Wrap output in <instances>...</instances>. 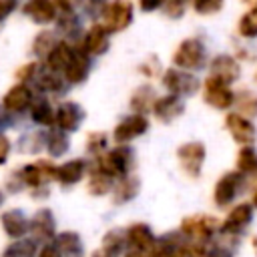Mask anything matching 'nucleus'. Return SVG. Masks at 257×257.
Here are the masks:
<instances>
[{
    "label": "nucleus",
    "instance_id": "1",
    "mask_svg": "<svg viewBox=\"0 0 257 257\" xmlns=\"http://www.w3.org/2000/svg\"><path fill=\"white\" fill-rule=\"evenodd\" d=\"M135 165H137L135 151L128 145H116L112 149H106L102 155L92 157V163H88V167L100 169V171L108 173L112 179H116V181L126 177V175H131Z\"/></svg>",
    "mask_w": 257,
    "mask_h": 257
},
{
    "label": "nucleus",
    "instance_id": "2",
    "mask_svg": "<svg viewBox=\"0 0 257 257\" xmlns=\"http://www.w3.org/2000/svg\"><path fill=\"white\" fill-rule=\"evenodd\" d=\"M173 64L183 70L197 72L207 64V48L201 38H185L173 52Z\"/></svg>",
    "mask_w": 257,
    "mask_h": 257
},
{
    "label": "nucleus",
    "instance_id": "3",
    "mask_svg": "<svg viewBox=\"0 0 257 257\" xmlns=\"http://www.w3.org/2000/svg\"><path fill=\"white\" fill-rule=\"evenodd\" d=\"M133 18H135L133 0H110L104 6L100 24L106 28L108 34H116V32L126 30L133 24Z\"/></svg>",
    "mask_w": 257,
    "mask_h": 257
},
{
    "label": "nucleus",
    "instance_id": "4",
    "mask_svg": "<svg viewBox=\"0 0 257 257\" xmlns=\"http://www.w3.org/2000/svg\"><path fill=\"white\" fill-rule=\"evenodd\" d=\"M253 221V203H237L225 217V221L219 225L217 235L229 241H235L245 233V229Z\"/></svg>",
    "mask_w": 257,
    "mask_h": 257
},
{
    "label": "nucleus",
    "instance_id": "5",
    "mask_svg": "<svg viewBox=\"0 0 257 257\" xmlns=\"http://www.w3.org/2000/svg\"><path fill=\"white\" fill-rule=\"evenodd\" d=\"M219 221L217 217L213 215H191V217H185L181 221V227H179V233L189 239V241H199V243H209L217 231H219Z\"/></svg>",
    "mask_w": 257,
    "mask_h": 257
},
{
    "label": "nucleus",
    "instance_id": "6",
    "mask_svg": "<svg viewBox=\"0 0 257 257\" xmlns=\"http://www.w3.org/2000/svg\"><path fill=\"white\" fill-rule=\"evenodd\" d=\"M161 82L163 86L167 88V92H173V94H179V96H193L197 94V90L201 88V80L197 78L195 72L191 70H183V68H169V70H163V76H161Z\"/></svg>",
    "mask_w": 257,
    "mask_h": 257
},
{
    "label": "nucleus",
    "instance_id": "7",
    "mask_svg": "<svg viewBox=\"0 0 257 257\" xmlns=\"http://www.w3.org/2000/svg\"><path fill=\"white\" fill-rule=\"evenodd\" d=\"M245 187V175L239 171H227L223 173L213 189V201L219 209H225L229 205H233V201L239 197V193Z\"/></svg>",
    "mask_w": 257,
    "mask_h": 257
},
{
    "label": "nucleus",
    "instance_id": "8",
    "mask_svg": "<svg viewBox=\"0 0 257 257\" xmlns=\"http://www.w3.org/2000/svg\"><path fill=\"white\" fill-rule=\"evenodd\" d=\"M203 100L217 110H229L235 102V92L231 90V84L215 78V76H207L203 80Z\"/></svg>",
    "mask_w": 257,
    "mask_h": 257
},
{
    "label": "nucleus",
    "instance_id": "9",
    "mask_svg": "<svg viewBox=\"0 0 257 257\" xmlns=\"http://www.w3.org/2000/svg\"><path fill=\"white\" fill-rule=\"evenodd\" d=\"M205 157H207V149L201 141H189V143H183L177 149V159L181 163V169L191 179L201 177Z\"/></svg>",
    "mask_w": 257,
    "mask_h": 257
},
{
    "label": "nucleus",
    "instance_id": "10",
    "mask_svg": "<svg viewBox=\"0 0 257 257\" xmlns=\"http://www.w3.org/2000/svg\"><path fill=\"white\" fill-rule=\"evenodd\" d=\"M149 131V118L147 114L141 112H131L124 118H120L112 131V139L116 141V145H128L131 141L143 137Z\"/></svg>",
    "mask_w": 257,
    "mask_h": 257
},
{
    "label": "nucleus",
    "instance_id": "11",
    "mask_svg": "<svg viewBox=\"0 0 257 257\" xmlns=\"http://www.w3.org/2000/svg\"><path fill=\"white\" fill-rule=\"evenodd\" d=\"M225 128L239 145H253L257 139V126L249 116H243L241 112H227L225 116Z\"/></svg>",
    "mask_w": 257,
    "mask_h": 257
},
{
    "label": "nucleus",
    "instance_id": "12",
    "mask_svg": "<svg viewBox=\"0 0 257 257\" xmlns=\"http://www.w3.org/2000/svg\"><path fill=\"white\" fill-rule=\"evenodd\" d=\"M110 34L106 32V28L100 22H94L92 26H88L86 32H82L80 40L74 42L78 44L88 56H102L108 48H110Z\"/></svg>",
    "mask_w": 257,
    "mask_h": 257
},
{
    "label": "nucleus",
    "instance_id": "13",
    "mask_svg": "<svg viewBox=\"0 0 257 257\" xmlns=\"http://www.w3.org/2000/svg\"><path fill=\"white\" fill-rule=\"evenodd\" d=\"M90 58H92V56H88L78 44H74L72 56H70L66 68L62 70V76H64V80L68 82V86L82 84V82L88 78V74H90V66H92Z\"/></svg>",
    "mask_w": 257,
    "mask_h": 257
},
{
    "label": "nucleus",
    "instance_id": "14",
    "mask_svg": "<svg viewBox=\"0 0 257 257\" xmlns=\"http://www.w3.org/2000/svg\"><path fill=\"white\" fill-rule=\"evenodd\" d=\"M84 120V108L74 100H62L54 112V126L64 133H76Z\"/></svg>",
    "mask_w": 257,
    "mask_h": 257
},
{
    "label": "nucleus",
    "instance_id": "15",
    "mask_svg": "<svg viewBox=\"0 0 257 257\" xmlns=\"http://www.w3.org/2000/svg\"><path fill=\"white\" fill-rule=\"evenodd\" d=\"M32 102H34V92L28 82H16L14 86L8 88V92L2 98V106L10 110L14 116L30 110Z\"/></svg>",
    "mask_w": 257,
    "mask_h": 257
},
{
    "label": "nucleus",
    "instance_id": "16",
    "mask_svg": "<svg viewBox=\"0 0 257 257\" xmlns=\"http://www.w3.org/2000/svg\"><path fill=\"white\" fill-rule=\"evenodd\" d=\"M30 233L34 241H54L56 239V219L52 209L42 207L30 217Z\"/></svg>",
    "mask_w": 257,
    "mask_h": 257
},
{
    "label": "nucleus",
    "instance_id": "17",
    "mask_svg": "<svg viewBox=\"0 0 257 257\" xmlns=\"http://www.w3.org/2000/svg\"><path fill=\"white\" fill-rule=\"evenodd\" d=\"M209 72H211V76H215L227 84H233L241 76V64L231 54H217L209 62Z\"/></svg>",
    "mask_w": 257,
    "mask_h": 257
},
{
    "label": "nucleus",
    "instance_id": "18",
    "mask_svg": "<svg viewBox=\"0 0 257 257\" xmlns=\"http://www.w3.org/2000/svg\"><path fill=\"white\" fill-rule=\"evenodd\" d=\"M0 225L2 231L6 233V237L14 239H22L26 237V233H30V219L26 217V213L22 209H8L0 215Z\"/></svg>",
    "mask_w": 257,
    "mask_h": 257
},
{
    "label": "nucleus",
    "instance_id": "19",
    "mask_svg": "<svg viewBox=\"0 0 257 257\" xmlns=\"http://www.w3.org/2000/svg\"><path fill=\"white\" fill-rule=\"evenodd\" d=\"M20 10L26 18H30L38 26L52 24L58 16V8L52 0H28V2H24V6Z\"/></svg>",
    "mask_w": 257,
    "mask_h": 257
},
{
    "label": "nucleus",
    "instance_id": "20",
    "mask_svg": "<svg viewBox=\"0 0 257 257\" xmlns=\"http://www.w3.org/2000/svg\"><path fill=\"white\" fill-rule=\"evenodd\" d=\"M36 88H38V92H42V94H52V96H62L68 88V82L64 80V76L60 74V72H56V70H50V68H46L44 64L40 66V70H38V74H36V78H34V82H32Z\"/></svg>",
    "mask_w": 257,
    "mask_h": 257
},
{
    "label": "nucleus",
    "instance_id": "21",
    "mask_svg": "<svg viewBox=\"0 0 257 257\" xmlns=\"http://www.w3.org/2000/svg\"><path fill=\"white\" fill-rule=\"evenodd\" d=\"M183 112H185V100H183V96L173 94V92L157 96L155 106H153V114L161 122H171V120L179 118Z\"/></svg>",
    "mask_w": 257,
    "mask_h": 257
},
{
    "label": "nucleus",
    "instance_id": "22",
    "mask_svg": "<svg viewBox=\"0 0 257 257\" xmlns=\"http://www.w3.org/2000/svg\"><path fill=\"white\" fill-rule=\"evenodd\" d=\"M124 235H126V245H128V249L143 251V253H149L151 247H153L155 241H157V237H155L151 225H149V223H143V221L128 225V227L124 229Z\"/></svg>",
    "mask_w": 257,
    "mask_h": 257
},
{
    "label": "nucleus",
    "instance_id": "23",
    "mask_svg": "<svg viewBox=\"0 0 257 257\" xmlns=\"http://www.w3.org/2000/svg\"><path fill=\"white\" fill-rule=\"evenodd\" d=\"M86 171H88V163L84 159H70V161H64L62 165H58L56 181L62 187H72L82 181Z\"/></svg>",
    "mask_w": 257,
    "mask_h": 257
},
{
    "label": "nucleus",
    "instance_id": "24",
    "mask_svg": "<svg viewBox=\"0 0 257 257\" xmlns=\"http://www.w3.org/2000/svg\"><path fill=\"white\" fill-rule=\"evenodd\" d=\"M72 50H74V44H72L70 40L62 38V40H58V42L54 44V48L46 54V58L42 60V64H44L46 68L56 70V72L62 74V70L66 68V64H68V60H70V56H72Z\"/></svg>",
    "mask_w": 257,
    "mask_h": 257
},
{
    "label": "nucleus",
    "instance_id": "25",
    "mask_svg": "<svg viewBox=\"0 0 257 257\" xmlns=\"http://www.w3.org/2000/svg\"><path fill=\"white\" fill-rule=\"evenodd\" d=\"M141 191V181L139 177L135 175H126L122 179H118L114 183V189H112V203L114 205H126L131 203Z\"/></svg>",
    "mask_w": 257,
    "mask_h": 257
},
{
    "label": "nucleus",
    "instance_id": "26",
    "mask_svg": "<svg viewBox=\"0 0 257 257\" xmlns=\"http://www.w3.org/2000/svg\"><path fill=\"white\" fill-rule=\"evenodd\" d=\"M14 173L18 175V179H20L22 185H24V189H28V191L44 189V187H48V183H50V181L44 177V173H42V169L38 167V163H28V165H24V167H18Z\"/></svg>",
    "mask_w": 257,
    "mask_h": 257
},
{
    "label": "nucleus",
    "instance_id": "27",
    "mask_svg": "<svg viewBox=\"0 0 257 257\" xmlns=\"http://www.w3.org/2000/svg\"><path fill=\"white\" fill-rule=\"evenodd\" d=\"M114 181L108 173L100 171V169H94V167H88V183H86V191L94 197H104L108 193H112L114 189Z\"/></svg>",
    "mask_w": 257,
    "mask_h": 257
},
{
    "label": "nucleus",
    "instance_id": "28",
    "mask_svg": "<svg viewBox=\"0 0 257 257\" xmlns=\"http://www.w3.org/2000/svg\"><path fill=\"white\" fill-rule=\"evenodd\" d=\"M56 30L66 38V40H80V18L76 14V10H64V12H58L56 16Z\"/></svg>",
    "mask_w": 257,
    "mask_h": 257
},
{
    "label": "nucleus",
    "instance_id": "29",
    "mask_svg": "<svg viewBox=\"0 0 257 257\" xmlns=\"http://www.w3.org/2000/svg\"><path fill=\"white\" fill-rule=\"evenodd\" d=\"M54 106L52 102L40 94V96H34V102L30 106V118L34 124L38 126H54Z\"/></svg>",
    "mask_w": 257,
    "mask_h": 257
},
{
    "label": "nucleus",
    "instance_id": "30",
    "mask_svg": "<svg viewBox=\"0 0 257 257\" xmlns=\"http://www.w3.org/2000/svg\"><path fill=\"white\" fill-rule=\"evenodd\" d=\"M54 241L64 257H84V243L76 231H62Z\"/></svg>",
    "mask_w": 257,
    "mask_h": 257
},
{
    "label": "nucleus",
    "instance_id": "31",
    "mask_svg": "<svg viewBox=\"0 0 257 257\" xmlns=\"http://www.w3.org/2000/svg\"><path fill=\"white\" fill-rule=\"evenodd\" d=\"M155 100H157L155 88H153L151 84H143V86H139V88L131 94V108H133V112L147 114V112H153Z\"/></svg>",
    "mask_w": 257,
    "mask_h": 257
},
{
    "label": "nucleus",
    "instance_id": "32",
    "mask_svg": "<svg viewBox=\"0 0 257 257\" xmlns=\"http://www.w3.org/2000/svg\"><path fill=\"white\" fill-rule=\"evenodd\" d=\"M70 149V139H68V133L52 126L48 133H46V151L52 159H58V157H64Z\"/></svg>",
    "mask_w": 257,
    "mask_h": 257
},
{
    "label": "nucleus",
    "instance_id": "33",
    "mask_svg": "<svg viewBox=\"0 0 257 257\" xmlns=\"http://www.w3.org/2000/svg\"><path fill=\"white\" fill-rule=\"evenodd\" d=\"M16 147H18V151H20V153L36 155V153H40L42 149H46V133H42V131L24 133V135H20V137H18Z\"/></svg>",
    "mask_w": 257,
    "mask_h": 257
},
{
    "label": "nucleus",
    "instance_id": "34",
    "mask_svg": "<svg viewBox=\"0 0 257 257\" xmlns=\"http://www.w3.org/2000/svg\"><path fill=\"white\" fill-rule=\"evenodd\" d=\"M235 110L241 112L243 116L255 118L257 116V92L251 88H241L239 92H235V102H233Z\"/></svg>",
    "mask_w": 257,
    "mask_h": 257
},
{
    "label": "nucleus",
    "instance_id": "35",
    "mask_svg": "<svg viewBox=\"0 0 257 257\" xmlns=\"http://www.w3.org/2000/svg\"><path fill=\"white\" fill-rule=\"evenodd\" d=\"M235 167L243 175H257V149L253 145H241Z\"/></svg>",
    "mask_w": 257,
    "mask_h": 257
},
{
    "label": "nucleus",
    "instance_id": "36",
    "mask_svg": "<svg viewBox=\"0 0 257 257\" xmlns=\"http://www.w3.org/2000/svg\"><path fill=\"white\" fill-rule=\"evenodd\" d=\"M38 247L34 239H14L12 243H8L2 251V257H36Z\"/></svg>",
    "mask_w": 257,
    "mask_h": 257
},
{
    "label": "nucleus",
    "instance_id": "37",
    "mask_svg": "<svg viewBox=\"0 0 257 257\" xmlns=\"http://www.w3.org/2000/svg\"><path fill=\"white\" fill-rule=\"evenodd\" d=\"M58 42V36H56V32L54 30H40L36 36H34V40H32V54L40 60H44L46 58V54L54 48V44Z\"/></svg>",
    "mask_w": 257,
    "mask_h": 257
},
{
    "label": "nucleus",
    "instance_id": "38",
    "mask_svg": "<svg viewBox=\"0 0 257 257\" xmlns=\"http://www.w3.org/2000/svg\"><path fill=\"white\" fill-rule=\"evenodd\" d=\"M237 32L245 40H255L257 38V6H251L237 24Z\"/></svg>",
    "mask_w": 257,
    "mask_h": 257
},
{
    "label": "nucleus",
    "instance_id": "39",
    "mask_svg": "<svg viewBox=\"0 0 257 257\" xmlns=\"http://www.w3.org/2000/svg\"><path fill=\"white\" fill-rule=\"evenodd\" d=\"M102 249H106L108 253H114V255L124 253V251L128 249L124 231H120V229H110V231H106L104 237H102Z\"/></svg>",
    "mask_w": 257,
    "mask_h": 257
},
{
    "label": "nucleus",
    "instance_id": "40",
    "mask_svg": "<svg viewBox=\"0 0 257 257\" xmlns=\"http://www.w3.org/2000/svg\"><path fill=\"white\" fill-rule=\"evenodd\" d=\"M84 147H86V153H88L90 157H98V155H102V153L106 151V147H108L106 133H102V131H92V133H88V135H86V143H84Z\"/></svg>",
    "mask_w": 257,
    "mask_h": 257
},
{
    "label": "nucleus",
    "instance_id": "41",
    "mask_svg": "<svg viewBox=\"0 0 257 257\" xmlns=\"http://www.w3.org/2000/svg\"><path fill=\"white\" fill-rule=\"evenodd\" d=\"M233 247H235V241L221 239V241H217V243H213V245L207 247L205 257H233L235 255V249Z\"/></svg>",
    "mask_w": 257,
    "mask_h": 257
},
{
    "label": "nucleus",
    "instance_id": "42",
    "mask_svg": "<svg viewBox=\"0 0 257 257\" xmlns=\"http://www.w3.org/2000/svg\"><path fill=\"white\" fill-rule=\"evenodd\" d=\"M223 4H225V0H191L193 10L201 16H211V14L221 12Z\"/></svg>",
    "mask_w": 257,
    "mask_h": 257
},
{
    "label": "nucleus",
    "instance_id": "43",
    "mask_svg": "<svg viewBox=\"0 0 257 257\" xmlns=\"http://www.w3.org/2000/svg\"><path fill=\"white\" fill-rule=\"evenodd\" d=\"M189 4H191V0H167L163 6V14L171 20H179L185 16V10Z\"/></svg>",
    "mask_w": 257,
    "mask_h": 257
},
{
    "label": "nucleus",
    "instance_id": "44",
    "mask_svg": "<svg viewBox=\"0 0 257 257\" xmlns=\"http://www.w3.org/2000/svg\"><path fill=\"white\" fill-rule=\"evenodd\" d=\"M40 62L38 60H30V62H26V64H22L18 70H16V78H18V82H34V78H36V74H38V70H40Z\"/></svg>",
    "mask_w": 257,
    "mask_h": 257
},
{
    "label": "nucleus",
    "instance_id": "45",
    "mask_svg": "<svg viewBox=\"0 0 257 257\" xmlns=\"http://www.w3.org/2000/svg\"><path fill=\"white\" fill-rule=\"evenodd\" d=\"M139 72L147 78H155L159 76V72H163V66H161V60L157 56H149L147 60H143L139 64Z\"/></svg>",
    "mask_w": 257,
    "mask_h": 257
},
{
    "label": "nucleus",
    "instance_id": "46",
    "mask_svg": "<svg viewBox=\"0 0 257 257\" xmlns=\"http://www.w3.org/2000/svg\"><path fill=\"white\" fill-rule=\"evenodd\" d=\"M104 6H106V0H82L80 2V8L84 10V14L92 20L100 18L102 12H104Z\"/></svg>",
    "mask_w": 257,
    "mask_h": 257
},
{
    "label": "nucleus",
    "instance_id": "47",
    "mask_svg": "<svg viewBox=\"0 0 257 257\" xmlns=\"http://www.w3.org/2000/svg\"><path fill=\"white\" fill-rule=\"evenodd\" d=\"M20 8V0H0V24Z\"/></svg>",
    "mask_w": 257,
    "mask_h": 257
},
{
    "label": "nucleus",
    "instance_id": "48",
    "mask_svg": "<svg viewBox=\"0 0 257 257\" xmlns=\"http://www.w3.org/2000/svg\"><path fill=\"white\" fill-rule=\"evenodd\" d=\"M36 257H64V255H62V251L58 249L56 241H46V243L38 249Z\"/></svg>",
    "mask_w": 257,
    "mask_h": 257
},
{
    "label": "nucleus",
    "instance_id": "49",
    "mask_svg": "<svg viewBox=\"0 0 257 257\" xmlns=\"http://www.w3.org/2000/svg\"><path fill=\"white\" fill-rule=\"evenodd\" d=\"M10 153H12V143H10V139H8L4 133H0V165H6V163H8Z\"/></svg>",
    "mask_w": 257,
    "mask_h": 257
},
{
    "label": "nucleus",
    "instance_id": "50",
    "mask_svg": "<svg viewBox=\"0 0 257 257\" xmlns=\"http://www.w3.org/2000/svg\"><path fill=\"white\" fill-rule=\"evenodd\" d=\"M14 126V114L10 110H6L0 102V133H4L6 128H12Z\"/></svg>",
    "mask_w": 257,
    "mask_h": 257
},
{
    "label": "nucleus",
    "instance_id": "51",
    "mask_svg": "<svg viewBox=\"0 0 257 257\" xmlns=\"http://www.w3.org/2000/svg\"><path fill=\"white\" fill-rule=\"evenodd\" d=\"M167 0H139V8L143 12H157V10H163Z\"/></svg>",
    "mask_w": 257,
    "mask_h": 257
},
{
    "label": "nucleus",
    "instance_id": "52",
    "mask_svg": "<svg viewBox=\"0 0 257 257\" xmlns=\"http://www.w3.org/2000/svg\"><path fill=\"white\" fill-rule=\"evenodd\" d=\"M58 8V12H64V10H76V6H80L82 0H52Z\"/></svg>",
    "mask_w": 257,
    "mask_h": 257
},
{
    "label": "nucleus",
    "instance_id": "53",
    "mask_svg": "<svg viewBox=\"0 0 257 257\" xmlns=\"http://www.w3.org/2000/svg\"><path fill=\"white\" fill-rule=\"evenodd\" d=\"M90 257H118V255L108 253L106 249H96V251H92V253H90Z\"/></svg>",
    "mask_w": 257,
    "mask_h": 257
},
{
    "label": "nucleus",
    "instance_id": "54",
    "mask_svg": "<svg viewBox=\"0 0 257 257\" xmlns=\"http://www.w3.org/2000/svg\"><path fill=\"white\" fill-rule=\"evenodd\" d=\"M124 257H147V253H143V251H135V249H131V251H124Z\"/></svg>",
    "mask_w": 257,
    "mask_h": 257
},
{
    "label": "nucleus",
    "instance_id": "55",
    "mask_svg": "<svg viewBox=\"0 0 257 257\" xmlns=\"http://www.w3.org/2000/svg\"><path fill=\"white\" fill-rule=\"evenodd\" d=\"M243 2H245L249 8H251V6H257V0H243Z\"/></svg>",
    "mask_w": 257,
    "mask_h": 257
},
{
    "label": "nucleus",
    "instance_id": "56",
    "mask_svg": "<svg viewBox=\"0 0 257 257\" xmlns=\"http://www.w3.org/2000/svg\"><path fill=\"white\" fill-rule=\"evenodd\" d=\"M251 203H253V207H257V189H255V193H253V199H251Z\"/></svg>",
    "mask_w": 257,
    "mask_h": 257
},
{
    "label": "nucleus",
    "instance_id": "57",
    "mask_svg": "<svg viewBox=\"0 0 257 257\" xmlns=\"http://www.w3.org/2000/svg\"><path fill=\"white\" fill-rule=\"evenodd\" d=\"M251 243H253V247H255V253H257V237H251Z\"/></svg>",
    "mask_w": 257,
    "mask_h": 257
},
{
    "label": "nucleus",
    "instance_id": "58",
    "mask_svg": "<svg viewBox=\"0 0 257 257\" xmlns=\"http://www.w3.org/2000/svg\"><path fill=\"white\" fill-rule=\"evenodd\" d=\"M0 205H2V193H0Z\"/></svg>",
    "mask_w": 257,
    "mask_h": 257
},
{
    "label": "nucleus",
    "instance_id": "59",
    "mask_svg": "<svg viewBox=\"0 0 257 257\" xmlns=\"http://www.w3.org/2000/svg\"><path fill=\"white\" fill-rule=\"evenodd\" d=\"M255 80H257V72H255Z\"/></svg>",
    "mask_w": 257,
    "mask_h": 257
}]
</instances>
